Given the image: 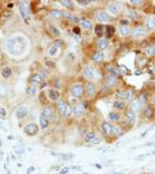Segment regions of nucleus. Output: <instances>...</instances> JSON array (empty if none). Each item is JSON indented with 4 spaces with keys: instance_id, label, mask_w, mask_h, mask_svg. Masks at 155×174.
Returning <instances> with one entry per match:
<instances>
[{
    "instance_id": "6e6d98bb",
    "label": "nucleus",
    "mask_w": 155,
    "mask_h": 174,
    "mask_svg": "<svg viewBox=\"0 0 155 174\" xmlns=\"http://www.w3.org/2000/svg\"><path fill=\"white\" fill-rule=\"evenodd\" d=\"M54 45H56L57 48H58V47H61V45H63V42H61V41H57Z\"/></svg>"
},
{
    "instance_id": "4d7b16f0",
    "label": "nucleus",
    "mask_w": 155,
    "mask_h": 174,
    "mask_svg": "<svg viewBox=\"0 0 155 174\" xmlns=\"http://www.w3.org/2000/svg\"><path fill=\"white\" fill-rule=\"evenodd\" d=\"M74 33L75 34H80V28H74Z\"/></svg>"
},
{
    "instance_id": "ddd939ff",
    "label": "nucleus",
    "mask_w": 155,
    "mask_h": 174,
    "mask_svg": "<svg viewBox=\"0 0 155 174\" xmlns=\"http://www.w3.org/2000/svg\"><path fill=\"white\" fill-rule=\"evenodd\" d=\"M86 92H87V95L89 96H94L95 93H96V87L93 82H88L87 87H86Z\"/></svg>"
},
{
    "instance_id": "a19ab883",
    "label": "nucleus",
    "mask_w": 155,
    "mask_h": 174,
    "mask_svg": "<svg viewBox=\"0 0 155 174\" xmlns=\"http://www.w3.org/2000/svg\"><path fill=\"white\" fill-rule=\"evenodd\" d=\"M72 114H73V110H72V107H70V106H68V107H67V109H66V111H65V113L63 114V116H64V117H65V119H68V117H70V116H71Z\"/></svg>"
},
{
    "instance_id": "412c9836",
    "label": "nucleus",
    "mask_w": 155,
    "mask_h": 174,
    "mask_svg": "<svg viewBox=\"0 0 155 174\" xmlns=\"http://www.w3.org/2000/svg\"><path fill=\"white\" fill-rule=\"evenodd\" d=\"M113 107L117 110H124V108L126 107V103L124 100H116V101H113Z\"/></svg>"
},
{
    "instance_id": "f3484780",
    "label": "nucleus",
    "mask_w": 155,
    "mask_h": 174,
    "mask_svg": "<svg viewBox=\"0 0 155 174\" xmlns=\"http://www.w3.org/2000/svg\"><path fill=\"white\" fill-rule=\"evenodd\" d=\"M12 73H13V71H12V69L9 66H4L1 69V72H0V74H1V77L4 79H8L12 76Z\"/></svg>"
},
{
    "instance_id": "de8ad7c7",
    "label": "nucleus",
    "mask_w": 155,
    "mask_h": 174,
    "mask_svg": "<svg viewBox=\"0 0 155 174\" xmlns=\"http://www.w3.org/2000/svg\"><path fill=\"white\" fill-rule=\"evenodd\" d=\"M60 5H63V6H65V7L68 8L72 5V1H60Z\"/></svg>"
},
{
    "instance_id": "dca6fc26",
    "label": "nucleus",
    "mask_w": 155,
    "mask_h": 174,
    "mask_svg": "<svg viewBox=\"0 0 155 174\" xmlns=\"http://www.w3.org/2000/svg\"><path fill=\"white\" fill-rule=\"evenodd\" d=\"M30 81H32L33 85H38V84L43 82L44 80H43V78L41 77L40 73H34V74H32V77H30Z\"/></svg>"
},
{
    "instance_id": "e433bc0d",
    "label": "nucleus",
    "mask_w": 155,
    "mask_h": 174,
    "mask_svg": "<svg viewBox=\"0 0 155 174\" xmlns=\"http://www.w3.org/2000/svg\"><path fill=\"white\" fill-rule=\"evenodd\" d=\"M146 53L148 56H155V45H148L146 48Z\"/></svg>"
},
{
    "instance_id": "49530a36",
    "label": "nucleus",
    "mask_w": 155,
    "mask_h": 174,
    "mask_svg": "<svg viewBox=\"0 0 155 174\" xmlns=\"http://www.w3.org/2000/svg\"><path fill=\"white\" fill-rule=\"evenodd\" d=\"M40 74H41V77L43 78V80H44V79H46V77H48V72H46L45 70H41Z\"/></svg>"
},
{
    "instance_id": "c03bdc74",
    "label": "nucleus",
    "mask_w": 155,
    "mask_h": 174,
    "mask_svg": "<svg viewBox=\"0 0 155 174\" xmlns=\"http://www.w3.org/2000/svg\"><path fill=\"white\" fill-rule=\"evenodd\" d=\"M91 4V1H82V0H79L78 1V5L80 6H89Z\"/></svg>"
},
{
    "instance_id": "20e7f679",
    "label": "nucleus",
    "mask_w": 155,
    "mask_h": 174,
    "mask_svg": "<svg viewBox=\"0 0 155 174\" xmlns=\"http://www.w3.org/2000/svg\"><path fill=\"white\" fill-rule=\"evenodd\" d=\"M23 131L28 136H35L38 132V125L35 123H29L23 128Z\"/></svg>"
},
{
    "instance_id": "f257e3e1",
    "label": "nucleus",
    "mask_w": 155,
    "mask_h": 174,
    "mask_svg": "<svg viewBox=\"0 0 155 174\" xmlns=\"http://www.w3.org/2000/svg\"><path fill=\"white\" fill-rule=\"evenodd\" d=\"M28 41L22 35H13L6 41V50L12 57H20L27 51Z\"/></svg>"
},
{
    "instance_id": "473e14b6",
    "label": "nucleus",
    "mask_w": 155,
    "mask_h": 174,
    "mask_svg": "<svg viewBox=\"0 0 155 174\" xmlns=\"http://www.w3.org/2000/svg\"><path fill=\"white\" fill-rule=\"evenodd\" d=\"M103 30H104L103 26H101V24H96V27H95V34H96V36H99V37L103 36Z\"/></svg>"
},
{
    "instance_id": "a18cd8bd",
    "label": "nucleus",
    "mask_w": 155,
    "mask_h": 174,
    "mask_svg": "<svg viewBox=\"0 0 155 174\" xmlns=\"http://www.w3.org/2000/svg\"><path fill=\"white\" fill-rule=\"evenodd\" d=\"M132 91H127L126 92V100H129V101H132L133 99H132Z\"/></svg>"
},
{
    "instance_id": "0eeeda50",
    "label": "nucleus",
    "mask_w": 155,
    "mask_h": 174,
    "mask_svg": "<svg viewBox=\"0 0 155 174\" xmlns=\"http://www.w3.org/2000/svg\"><path fill=\"white\" fill-rule=\"evenodd\" d=\"M85 140H86L87 143H90V144H99V143H100V139H99L97 135H96L95 132H93V131L87 132V134L85 135Z\"/></svg>"
},
{
    "instance_id": "3c124183",
    "label": "nucleus",
    "mask_w": 155,
    "mask_h": 174,
    "mask_svg": "<svg viewBox=\"0 0 155 174\" xmlns=\"http://www.w3.org/2000/svg\"><path fill=\"white\" fill-rule=\"evenodd\" d=\"M112 132L118 135V134L120 132V130H119V128H118V127H112Z\"/></svg>"
},
{
    "instance_id": "7c9ffc66",
    "label": "nucleus",
    "mask_w": 155,
    "mask_h": 174,
    "mask_svg": "<svg viewBox=\"0 0 155 174\" xmlns=\"http://www.w3.org/2000/svg\"><path fill=\"white\" fill-rule=\"evenodd\" d=\"M48 55H49L50 57H56V56L58 55V48H57L56 45H51V47L49 48V50H48Z\"/></svg>"
},
{
    "instance_id": "f8f14e48",
    "label": "nucleus",
    "mask_w": 155,
    "mask_h": 174,
    "mask_svg": "<svg viewBox=\"0 0 155 174\" xmlns=\"http://www.w3.org/2000/svg\"><path fill=\"white\" fill-rule=\"evenodd\" d=\"M105 82L109 85V86H116L118 84V78L112 76V74H107L105 76Z\"/></svg>"
},
{
    "instance_id": "2eb2a0df",
    "label": "nucleus",
    "mask_w": 155,
    "mask_h": 174,
    "mask_svg": "<svg viewBox=\"0 0 155 174\" xmlns=\"http://www.w3.org/2000/svg\"><path fill=\"white\" fill-rule=\"evenodd\" d=\"M72 110H73V114L75 116H78V117H80V116H82L85 114V108L80 105H75L74 107H72Z\"/></svg>"
},
{
    "instance_id": "c756f323",
    "label": "nucleus",
    "mask_w": 155,
    "mask_h": 174,
    "mask_svg": "<svg viewBox=\"0 0 155 174\" xmlns=\"http://www.w3.org/2000/svg\"><path fill=\"white\" fill-rule=\"evenodd\" d=\"M37 85H30L29 87H28V88H27V93L29 94V95H35L36 93H37Z\"/></svg>"
},
{
    "instance_id": "603ef678",
    "label": "nucleus",
    "mask_w": 155,
    "mask_h": 174,
    "mask_svg": "<svg viewBox=\"0 0 155 174\" xmlns=\"http://www.w3.org/2000/svg\"><path fill=\"white\" fill-rule=\"evenodd\" d=\"M35 171V167L34 166H30L28 169H27V174H30V173H33Z\"/></svg>"
},
{
    "instance_id": "5fc2aeb1",
    "label": "nucleus",
    "mask_w": 155,
    "mask_h": 174,
    "mask_svg": "<svg viewBox=\"0 0 155 174\" xmlns=\"http://www.w3.org/2000/svg\"><path fill=\"white\" fill-rule=\"evenodd\" d=\"M68 171H70V168H68V167H65V168H63V169L60 171V174H66Z\"/></svg>"
},
{
    "instance_id": "c85d7f7f",
    "label": "nucleus",
    "mask_w": 155,
    "mask_h": 174,
    "mask_svg": "<svg viewBox=\"0 0 155 174\" xmlns=\"http://www.w3.org/2000/svg\"><path fill=\"white\" fill-rule=\"evenodd\" d=\"M97 47H99L100 50L107 49V48H108V41H107L105 38H100V40L97 41Z\"/></svg>"
},
{
    "instance_id": "f03ea898",
    "label": "nucleus",
    "mask_w": 155,
    "mask_h": 174,
    "mask_svg": "<svg viewBox=\"0 0 155 174\" xmlns=\"http://www.w3.org/2000/svg\"><path fill=\"white\" fill-rule=\"evenodd\" d=\"M19 11H20V14H21V18L27 22L29 23L30 22V11L28 8V3L25 1H22L19 4Z\"/></svg>"
},
{
    "instance_id": "9d476101",
    "label": "nucleus",
    "mask_w": 155,
    "mask_h": 174,
    "mask_svg": "<svg viewBox=\"0 0 155 174\" xmlns=\"http://www.w3.org/2000/svg\"><path fill=\"white\" fill-rule=\"evenodd\" d=\"M96 19L100 21V22H109V20H110V16H109V14L108 13H105L104 11H100V12H97V14H96Z\"/></svg>"
},
{
    "instance_id": "58836bf2",
    "label": "nucleus",
    "mask_w": 155,
    "mask_h": 174,
    "mask_svg": "<svg viewBox=\"0 0 155 174\" xmlns=\"http://www.w3.org/2000/svg\"><path fill=\"white\" fill-rule=\"evenodd\" d=\"M139 103H140V106H145L146 105V102H147V99H146V94L145 93H141L140 95H139Z\"/></svg>"
},
{
    "instance_id": "2f4dec72",
    "label": "nucleus",
    "mask_w": 155,
    "mask_h": 174,
    "mask_svg": "<svg viewBox=\"0 0 155 174\" xmlns=\"http://www.w3.org/2000/svg\"><path fill=\"white\" fill-rule=\"evenodd\" d=\"M132 34H133V36H134V37H141V36H144L145 32H144V29H142V28L138 27V28H136L132 32Z\"/></svg>"
},
{
    "instance_id": "ea45409f",
    "label": "nucleus",
    "mask_w": 155,
    "mask_h": 174,
    "mask_svg": "<svg viewBox=\"0 0 155 174\" xmlns=\"http://www.w3.org/2000/svg\"><path fill=\"white\" fill-rule=\"evenodd\" d=\"M147 27H148V29H154L155 28V21H154V18L152 19V18H149L148 20H147Z\"/></svg>"
},
{
    "instance_id": "cd10ccee",
    "label": "nucleus",
    "mask_w": 155,
    "mask_h": 174,
    "mask_svg": "<svg viewBox=\"0 0 155 174\" xmlns=\"http://www.w3.org/2000/svg\"><path fill=\"white\" fill-rule=\"evenodd\" d=\"M109 120L113 121V122H117V121L120 120V115L117 111H110L109 113Z\"/></svg>"
},
{
    "instance_id": "8fccbe9b",
    "label": "nucleus",
    "mask_w": 155,
    "mask_h": 174,
    "mask_svg": "<svg viewBox=\"0 0 155 174\" xmlns=\"http://www.w3.org/2000/svg\"><path fill=\"white\" fill-rule=\"evenodd\" d=\"M54 86H56V87H60V86H61V84H60V79H58V78H56V79H54Z\"/></svg>"
},
{
    "instance_id": "1a4fd4ad",
    "label": "nucleus",
    "mask_w": 155,
    "mask_h": 174,
    "mask_svg": "<svg viewBox=\"0 0 155 174\" xmlns=\"http://www.w3.org/2000/svg\"><path fill=\"white\" fill-rule=\"evenodd\" d=\"M101 131L103 132V135H105V136H109L111 132H112V127H111V124L109 123V122H102V124H101Z\"/></svg>"
},
{
    "instance_id": "6ab92c4d",
    "label": "nucleus",
    "mask_w": 155,
    "mask_h": 174,
    "mask_svg": "<svg viewBox=\"0 0 155 174\" xmlns=\"http://www.w3.org/2000/svg\"><path fill=\"white\" fill-rule=\"evenodd\" d=\"M119 11H120V7L117 4H110L108 6V12L110 14H112V15H117L119 13Z\"/></svg>"
},
{
    "instance_id": "bf43d9fd",
    "label": "nucleus",
    "mask_w": 155,
    "mask_h": 174,
    "mask_svg": "<svg viewBox=\"0 0 155 174\" xmlns=\"http://www.w3.org/2000/svg\"><path fill=\"white\" fill-rule=\"evenodd\" d=\"M94 166H95V167H97V168H99V169H101V168H102V166H101V165H100V164H95V165H94Z\"/></svg>"
},
{
    "instance_id": "052dcab7",
    "label": "nucleus",
    "mask_w": 155,
    "mask_h": 174,
    "mask_svg": "<svg viewBox=\"0 0 155 174\" xmlns=\"http://www.w3.org/2000/svg\"><path fill=\"white\" fill-rule=\"evenodd\" d=\"M154 72H155V66H154Z\"/></svg>"
},
{
    "instance_id": "c9c22d12",
    "label": "nucleus",
    "mask_w": 155,
    "mask_h": 174,
    "mask_svg": "<svg viewBox=\"0 0 155 174\" xmlns=\"http://www.w3.org/2000/svg\"><path fill=\"white\" fill-rule=\"evenodd\" d=\"M116 96L118 98V100H126V92L125 91H118L116 93Z\"/></svg>"
},
{
    "instance_id": "4468645a",
    "label": "nucleus",
    "mask_w": 155,
    "mask_h": 174,
    "mask_svg": "<svg viewBox=\"0 0 155 174\" xmlns=\"http://www.w3.org/2000/svg\"><path fill=\"white\" fill-rule=\"evenodd\" d=\"M48 96H49L50 100L57 101V100H59V92L57 90H54V88H50L48 91Z\"/></svg>"
},
{
    "instance_id": "a878e982",
    "label": "nucleus",
    "mask_w": 155,
    "mask_h": 174,
    "mask_svg": "<svg viewBox=\"0 0 155 174\" xmlns=\"http://www.w3.org/2000/svg\"><path fill=\"white\" fill-rule=\"evenodd\" d=\"M119 33H120V35L121 36H127L130 33H131V30H130V28H129V26H120L119 27Z\"/></svg>"
},
{
    "instance_id": "864d4df0",
    "label": "nucleus",
    "mask_w": 155,
    "mask_h": 174,
    "mask_svg": "<svg viewBox=\"0 0 155 174\" xmlns=\"http://www.w3.org/2000/svg\"><path fill=\"white\" fill-rule=\"evenodd\" d=\"M6 110L4 109V108H0V116H4V117H5V116H6Z\"/></svg>"
},
{
    "instance_id": "7ed1b4c3",
    "label": "nucleus",
    "mask_w": 155,
    "mask_h": 174,
    "mask_svg": "<svg viewBox=\"0 0 155 174\" xmlns=\"http://www.w3.org/2000/svg\"><path fill=\"white\" fill-rule=\"evenodd\" d=\"M85 93V88H83V86L80 85V84H75L71 87V94L73 98H81Z\"/></svg>"
},
{
    "instance_id": "09e8293b",
    "label": "nucleus",
    "mask_w": 155,
    "mask_h": 174,
    "mask_svg": "<svg viewBox=\"0 0 155 174\" xmlns=\"http://www.w3.org/2000/svg\"><path fill=\"white\" fill-rule=\"evenodd\" d=\"M137 12H134V11H131L130 13H129V16H130V19H136L137 18Z\"/></svg>"
},
{
    "instance_id": "9b49d317",
    "label": "nucleus",
    "mask_w": 155,
    "mask_h": 174,
    "mask_svg": "<svg viewBox=\"0 0 155 174\" xmlns=\"http://www.w3.org/2000/svg\"><path fill=\"white\" fill-rule=\"evenodd\" d=\"M38 121H40V125H41V129H42V130L48 129V127H49V124H50V121L45 117L43 114L40 115V120H38Z\"/></svg>"
},
{
    "instance_id": "72a5a7b5",
    "label": "nucleus",
    "mask_w": 155,
    "mask_h": 174,
    "mask_svg": "<svg viewBox=\"0 0 155 174\" xmlns=\"http://www.w3.org/2000/svg\"><path fill=\"white\" fill-rule=\"evenodd\" d=\"M131 105H132V110L137 114L138 111H139V109H140V103H139V101L138 100H132V102H131Z\"/></svg>"
},
{
    "instance_id": "37998d69",
    "label": "nucleus",
    "mask_w": 155,
    "mask_h": 174,
    "mask_svg": "<svg viewBox=\"0 0 155 174\" xmlns=\"http://www.w3.org/2000/svg\"><path fill=\"white\" fill-rule=\"evenodd\" d=\"M145 115H146V117H152V115H153V110L150 108H146L145 110Z\"/></svg>"
},
{
    "instance_id": "680f3d73",
    "label": "nucleus",
    "mask_w": 155,
    "mask_h": 174,
    "mask_svg": "<svg viewBox=\"0 0 155 174\" xmlns=\"http://www.w3.org/2000/svg\"><path fill=\"white\" fill-rule=\"evenodd\" d=\"M154 21H155V18H154Z\"/></svg>"
},
{
    "instance_id": "39448f33",
    "label": "nucleus",
    "mask_w": 155,
    "mask_h": 174,
    "mask_svg": "<svg viewBox=\"0 0 155 174\" xmlns=\"http://www.w3.org/2000/svg\"><path fill=\"white\" fill-rule=\"evenodd\" d=\"M45 117L49 120V121H51V122H53V121H56V113H54V110L50 107V106H46V107H44V109H43V113H42Z\"/></svg>"
},
{
    "instance_id": "b1692460",
    "label": "nucleus",
    "mask_w": 155,
    "mask_h": 174,
    "mask_svg": "<svg viewBox=\"0 0 155 174\" xmlns=\"http://www.w3.org/2000/svg\"><path fill=\"white\" fill-rule=\"evenodd\" d=\"M49 15L53 19H60V18H63V11H59V9H52L50 11Z\"/></svg>"
},
{
    "instance_id": "13d9d810",
    "label": "nucleus",
    "mask_w": 155,
    "mask_h": 174,
    "mask_svg": "<svg viewBox=\"0 0 155 174\" xmlns=\"http://www.w3.org/2000/svg\"><path fill=\"white\" fill-rule=\"evenodd\" d=\"M130 4H142V1H130Z\"/></svg>"
},
{
    "instance_id": "a211bd4d",
    "label": "nucleus",
    "mask_w": 155,
    "mask_h": 174,
    "mask_svg": "<svg viewBox=\"0 0 155 174\" xmlns=\"http://www.w3.org/2000/svg\"><path fill=\"white\" fill-rule=\"evenodd\" d=\"M67 107H68V105H67L65 101H63V100L57 101V108H58V110H59L60 114H64V113L66 111Z\"/></svg>"
},
{
    "instance_id": "6e6552de",
    "label": "nucleus",
    "mask_w": 155,
    "mask_h": 174,
    "mask_svg": "<svg viewBox=\"0 0 155 174\" xmlns=\"http://www.w3.org/2000/svg\"><path fill=\"white\" fill-rule=\"evenodd\" d=\"M83 76L87 78V79H93V78H95V70L93 69V66L90 65H87L85 69H83Z\"/></svg>"
},
{
    "instance_id": "5701e85b",
    "label": "nucleus",
    "mask_w": 155,
    "mask_h": 174,
    "mask_svg": "<svg viewBox=\"0 0 155 174\" xmlns=\"http://www.w3.org/2000/svg\"><path fill=\"white\" fill-rule=\"evenodd\" d=\"M126 119H127V122L131 123V124H133L136 122V113L132 109L126 113Z\"/></svg>"
},
{
    "instance_id": "aec40b11",
    "label": "nucleus",
    "mask_w": 155,
    "mask_h": 174,
    "mask_svg": "<svg viewBox=\"0 0 155 174\" xmlns=\"http://www.w3.org/2000/svg\"><path fill=\"white\" fill-rule=\"evenodd\" d=\"M91 58H93V61H94L95 63H102L103 59H104V55H103L102 51H97V52H95L94 55H93Z\"/></svg>"
},
{
    "instance_id": "4c0bfd02",
    "label": "nucleus",
    "mask_w": 155,
    "mask_h": 174,
    "mask_svg": "<svg viewBox=\"0 0 155 174\" xmlns=\"http://www.w3.org/2000/svg\"><path fill=\"white\" fill-rule=\"evenodd\" d=\"M7 92H8V90H7V86H6L5 84H0V95L5 96V95L7 94Z\"/></svg>"
},
{
    "instance_id": "4be33fe9",
    "label": "nucleus",
    "mask_w": 155,
    "mask_h": 174,
    "mask_svg": "<svg viewBox=\"0 0 155 174\" xmlns=\"http://www.w3.org/2000/svg\"><path fill=\"white\" fill-rule=\"evenodd\" d=\"M80 26L83 28V29H90L91 27H93V23H91V21L90 20H88V19H86V18H83V19H81L80 20Z\"/></svg>"
},
{
    "instance_id": "79ce46f5",
    "label": "nucleus",
    "mask_w": 155,
    "mask_h": 174,
    "mask_svg": "<svg viewBox=\"0 0 155 174\" xmlns=\"http://www.w3.org/2000/svg\"><path fill=\"white\" fill-rule=\"evenodd\" d=\"M118 70H119V73H127V72H129V69H127L126 66H123V65L119 66Z\"/></svg>"
},
{
    "instance_id": "bb28decb",
    "label": "nucleus",
    "mask_w": 155,
    "mask_h": 174,
    "mask_svg": "<svg viewBox=\"0 0 155 174\" xmlns=\"http://www.w3.org/2000/svg\"><path fill=\"white\" fill-rule=\"evenodd\" d=\"M113 34H115V27L113 26H107L105 27V36L108 38H110V37L113 36Z\"/></svg>"
},
{
    "instance_id": "f704fd0d",
    "label": "nucleus",
    "mask_w": 155,
    "mask_h": 174,
    "mask_svg": "<svg viewBox=\"0 0 155 174\" xmlns=\"http://www.w3.org/2000/svg\"><path fill=\"white\" fill-rule=\"evenodd\" d=\"M108 71H109V74H112L115 77H117L119 74V70L118 67H115V66H109L108 67Z\"/></svg>"
},
{
    "instance_id": "393cba45",
    "label": "nucleus",
    "mask_w": 155,
    "mask_h": 174,
    "mask_svg": "<svg viewBox=\"0 0 155 174\" xmlns=\"http://www.w3.org/2000/svg\"><path fill=\"white\" fill-rule=\"evenodd\" d=\"M49 30H50V33H51V35H52V36L59 37V36L61 35V33H60V30H59V29H58L57 27L52 26V24H50V26H49Z\"/></svg>"
},
{
    "instance_id": "423d86ee",
    "label": "nucleus",
    "mask_w": 155,
    "mask_h": 174,
    "mask_svg": "<svg viewBox=\"0 0 155 174\" xmlns=\"http://www.w3.org/2000/svg\"><path fill=\"white\" fill-rule=\"evenodd\" d=\"M28 113H29V109L25 106H20L15 111V116L17 120H23L24 117H27Z\"/></svg>"
}]
</instances>
